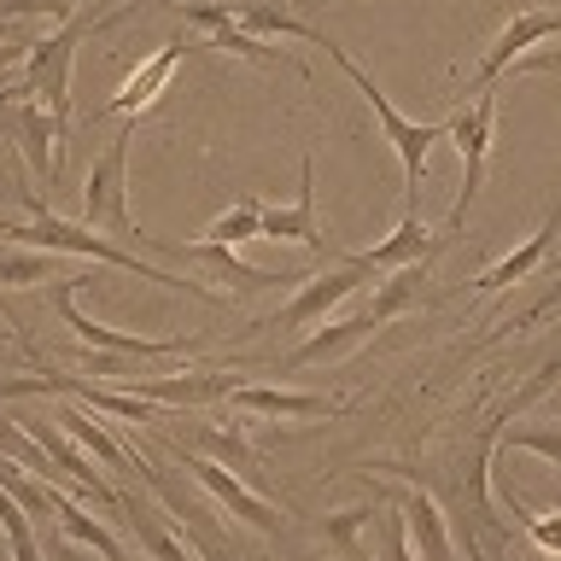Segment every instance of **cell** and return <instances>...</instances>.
Segmentation results:
<instances>
[{
	"label": "cell",
	"mask_w": 561,
	"mask_h": 561,
	"mask_svg": "<svg viewBox=\"0 0 561 561\" xmlns=\"http://www.w3.org/2000/svg\"><path fill=\"white\" fill-rule=\"evenodd\" d=\"M234 24L245 30V35H298V42H310V47H322L333 65L345 70L351 82H357V94L368 100V112L380 117V129H386V140H392V152H398V164H403V210H415L421 205V175H427V152H433V140H445V123H410L398 112L392 100L375 88V77L351 59V53L340 47V42H328L322 30H310V24H298L293 12H280V7H234Z\"/></svg>",
	"instance_id": "cell-1"
},
{
	"label": "cell",
	"mask_w": 561,
	"mask_h": 561,
	"mask_svg": "<svg viewBox=\"0 0 561 561\" xmlns=\"http://www.w3.org/2000/svg\"><path fill=\"white\" fill-rule=\"evenodd\" d=\"M24 210H30V222H0V245H35V252H53V257H94V263H105V270L158 280V287H170V293H187V298L217 305V293H210L205 280H182L170 270H152V263H140V252H123V245H112L105 234H94V228L59 217V210L42 205L30 187H24Z\"/></svg>",
	"instance_id": "cell-2"
},
{
	"label": "cell",
	"mask_w": 561,
	"mask_h": 561,
	"mask_svg": "<svg viewBox=\"0 0 561 561\" xmlns=\"http://www.w3.org/2000/svg\"><path fill=\"white\" fill-rule=\"evenodd\" d=\"M140 7V0H123V7L112 18H88L77 12L70 24H59L53 35H42V42H30V59H24V82L7 88L0 100H18V94H30L42 112L53 117V129H59V140H70V59H77V42L82 35H94V30H112L117 18H129Z\"/></svg>",
	"instance_id": "cell-3"
},
{
	"label": "cell",
	"mask_w": 561,
	"mask_h": 561,
	"mask_svg": "<svg viewBox=\"0 0 561 561\" xmlns=\"http://www.w3.org/2000/svg\"><path fill=\"white\" fill-rule=\"evenodd\" d=\"M140 140V117H123V129L112 135V147H105L94 164H88V187H82V228H94V234H117V240H140L147 234L135 228L129 217V152Z\"/></svg>",
	"instance_id": "cell-4"
},
{
	"label": "cell",
	"mask_w": 561,
	"mask_h": 561,
	"mask_svg": "<svg viewBox=\"0 0 561 561\" xmlns=\"http://www.w3.org/2000/svg\"><path fill=\"white\" fill-rule=\"evenodd\" d=\"M491 123H497V94H473L468 112H456L445 123V140H456V152H462V187H456V205H450V222L438 240H456L468 222L473 199H480V182H485V152H491Z\"/></svg>",
	"instance_id": "cell-5"
},
{
	"label": "cell",
	"mask_w": 561,
	"mask_h": 561,
	"mask_svg": "<svg viewBox=\"0 0 561 561\" xmlns=\"http://www.w3.org/2000/svg\"><path fill=\"white\" fill-rule=\"evenodd\" d=\"M88 287L82 275H59V280H47V305L65 316V328L77 333L82 345H94V351H105V357H170V351H182V340H140V333H123V328H105V322H94V316H82L77 310V293Z\"/></svg>",
	"instance_id": "cell-6"
},
{
	"label": "cell",
	"mask_w": 561,
	"mask_h": 561,
	"mask_svg": "<svg viewBox=\"0 0 561 561\" xmlns=\"http://www.w3.org/2000/svg\"><path fill=\"white\" fill-rule=\"evenodd\" d=\"M368 287V275L357 270V257H340L328 275H316V280H305L287 305H280L263 328H280V333H293V328H316V322H328V310H340L351 293H363Z\"/></svg>",
	"instance_id": "cell-7"
},
{
	"label": "cell",
	"mask_w": 561,
	"mask_h": 561,
	"mask_svg": "<svg viewBox=\"0 0 561 561\" xmlns=\"http://www.w3.org/2000/svg\"><path fill=\"white\" fill-rule=\"evenodd\" d=\"M152 252H164V257H187V263H205V270H217L228 287H240V293H270V287H305V270H257V263H245L234 245H222V240H193V245H158L147 240Z\"/></svg>",
	"instance_id": "cell-8"
},
{
	"label": "cell",
	"mask_w": 561,
	"mask_h": 561,
	"mask_svg": "<svg viewBox=\"0 0 561 561\" xmlns=\"http://www.w3.org/2000/svg\"><path fill=\"white\" fill-rule=\"evenodd\" d=\"M550 35H561V12H543V7H515V18L503 24V35L485 47L480 70H473V94H485V88L497 82L508 65H520V53H526V47L550 42Z\"/></svg>",
	"instance_id": "cell-9"
},
{
	"label": "cell",
	"mask_w": 561,
	"mask_h": 561,
	"mask_svg": "<svg viewBox=\"0 0 561 561\" xmlns=\"http://www.w3.org/2000/svg\"><path fill=\"white\" fill-rule=\"evenodd\" d=\"M182 462L193 468V480H199V485H205L210 497H217L234 520H245V526H252V533H263V538H275V533H280V515L257 497V491H245V480H240V473H228L217 456H205V450H193V456H187V450H182Z\"/></svg>",
	"instance_id": "cell-10"
},
{
	"label": "cell",
	"mask_w": 561,
	"mask_h": 561,
	"mask_svg": "<svg viewBox=\"0 0 561 561\" xmlns=\"http://www.w3.org/2000/svg\"><path fill=\"white\" fill-rule=\"evenodd\" d=\"M257 240H298L310 252H328V234L316 222V158H298V199L293 205H263Z\"/></svg>",
	"instance_id": "cell-11"
},
{
	"label": "cell",
	"mask_w": 561,
	"mask_h": 561,
	"mask_svg": "<svg viewBox=\"0 0 561 561\" xmlns=\"http://www.w3.org/2000/svg\"><path fill=\"white\" fill-rule=\"evenodd\" d=\"M182 53H187V35H170V42L158 47L147 65H135V77H129V82H123L112 100L100 105V112H94V123H105V117H140V112H147V105H152V100L170 88L175 65H182Z\"/></svg>",
	"instance_id": "cell-12"
},
{
	"label": "cell",
	"mask_w": 561,
	"mask_h": 561,
	"mask_svg": "<svg viewBox=\"0 0 561 561\" xmlns=\"http://www.w3.org/2000/svg\"><path fill=\"white\" fill-rule=\"evenodd\" d=\"M503 421H508V410H503L497 421H485L480 445H473V456L462 462V503L473 508V520H480L485 538H508V526H503V515H497V497H491V456H497Z\"/></svg>",
	"instance_id": "cell-13"
},
{
	"label": "cell",
	"mask_w": 561,
	"mask_h": 561,
	"mask_svg": "<svg viewBox=\"0 0 561 561\" xmlns=\"http://www.w3.org/2000/svg\"><path fill=\"white\" fill-rule=\"evenodd\" d=\"M234 375H222V368H199V375H147L135 380V398H152L164 403V410H205V403H228L234 392Z\"/></svg>",
	"instance_id": "cell-14"
},
{
	"label": "cell",
	"mask_w": 561,
	"mask_h": 561,
	"mask_svg": "<svg viewBox=\"0 0 561 561\" xmlns=\"http://www.w3.org/2000/svg\"><path fill=\"white\" fill-rule=\"evenodd\" d=\"M438 245H445V240H438L433 228L415 217V210H403V222H398L380 245L357 252V270H363V275H392V270H410V263H427Z\"/></svg>",
	"instance_id": "cell-15"
},
{
	"label": "cell",
	"mask_w": 561,
	"mask_h": 561,
	"mask_svg": "<svg viewBox=\"0 0 561 561\" xmlns=\"http://www.w3.org/2000/svg\"><path fill=\"white\" fill-rule=\"evenodd\" d=\"M182 18L210 35V47L240 53V59H257V65H280V47H263L257 35H245L234 24V0H228V7H217V0H182Z\"/></svg>",
	"instance_id": "cell-16"
},
{
	"label": "cell",
	"mask_w": 561,
	"mask_h": 561,
	"mask_svg": "<svg viewBox=\"0 0 561 561\" xmlns=\"http://www.w3.org/2000/svg\"><path fill=\"white\" fill-rule=\"evenodd\" d=\"M228 410L240 415H287V421H305V415H340V403L328 392H287V386H234L228 392Z\"/></svg>",
	"instance_id": "cell-17"
},
{
	"label": "cell",
	"mask_w": 561,
	"mask_h": 561,
	"mask_svg": "<svg viewBox=\"0 0 561 561\" xmlns=\"http://www.w3.org/2000/svg\"><path fill=\"white\" fill-rule=\"evenodd\" d=\"M556 234H561V205H550V217H543V228H538V234L526 240V245H515L508 257H497L491 270H480V280H473V293H485V298H491V293H503V287H515V280H526V275H533L543 257H550Z\"/></svg>",
	"instance_id": "cell-18"
},
{
	"label": "cell",
	"mask_w": 561,
	"mask_h": 561,
	"mask_svg": "<svg viewBox=\"0 0 561 561\" xmlns=\"http://www.w3.org/2000/svg\"><path fill=\"white\" fill-rule=\"evenodd\" d=\"M398 515H403V533H410V543H415V561H456L450 526H445V515H438V503L427 497V491H410Z\"/></svg>",
	"instance_id": "cell-19"
},
{
	"label": "cell",
	"mask_w": 561,
	"mask_h": 561,
	"mask_svg": "<svg viewBox=\"0 0 561 561\" xmlns=\"http://www.w3.org/2000/svg\"><path fill=\"white\" fill-rule=\"evenodd\" d=\"M47 503H53V520H59V533H65L70 543H82V550H100L105 561H129V556H123V543H117L112 533H105V526H100L94 515H88L82 503H70L53 480H47Z\"/></svg>",
	"instance_id": "cell-20"
},
{
	"label": "cell",
	"mask_w": 561,
	"mask_h": 561,
	"mask_svg": "<svg viewBox=\"0 0 561 561\" xmlns=\"http://www.w3.org/2000/svg\"><path fill=\"white\" fill-rule=\"evenodd\" d=\"M368 333H380V328H375V316H368V310H363V316H345V322H328L322 333H310V340L293 351V357H287V368H310V363H328V357H340V351L363 345Z\"/></svg>",
	"instance_id": "cell-21"
},
{
	"label": "cell",
	"mask_w": 561,
	"mask_h": 561,
	"mask_svg": "<svg viewBox=\"0 0 561 561\" xmlns=\"http://www.w3.org/2000/svg\"><path fill=\"white\" fill-rule=\"evenodd\" d=\"M35 280H59V257L35 245H0V287H35Z\"/></svg>",
	"instance_id": "cell-22"
},
{
	"label": "cell",
	"mask_w": 561,
	"mask_h": 561,
	"mask_svg": "<svg viewBox=\"0 0 561 561\" xmlns=\"http://www.w3.org/2000/svg\"><path fill=\"white\" fill-rule=\"evenodd\" d=\"M53 415H59V427H65L70 438H77V445H82L88 456H100L105 468H123V462H129V456H123V445H112L100 421H88V415L77 410V403H59V410H53Z\"/></svg>",
	"instance_id": "cell-23"
},
{
	"label": "cell",
	"mask_w": 561,
	"mask_h": 561,
	"mask_svg": "<svg viewBox=\"0 0 561 561\" xmlns=\"http://www.w3.org/2000/svg\"><path fill=\"white\" fill-rule=\"evenodd\" d=\"M257 222H263V199H257V193H240V199H234V205H228L217 222L205 228V240L245 245V240H257Z\"/></svg>",
	"instance_id": "cell-24"
},
{
	"label": "cell",
	"mask_w": 561,
	"mask_h": 561,
	"mask_svg": "<svg viewBox=\"0 0 561 561\" xmlns=\"http://www.w3.org/2000/svg\"><path fill=\"white\" fill-rule=\"evenodd\" d=\"M0 526H7V556L12 561H42V543H35V526L24 515V503L0 485Z\"/></svg>",
	"instance_id": "cell-25"
},
{
	"label": "cell",
	"mask_w": 561,
	"mask_h": 561,
	"mask_svg": "<svg viewBox=\"0 0 561 561\" xmlns=\"http://www.w3.org/2000/svg\"><path fill=\"white\" fill-rule=\"evenodd\" d=\"M556 386H561V351H556V357H550V363H543V368H538V375H533V380H526V386H520V392H515V398H508V421H515L520 410H533V403H538V398H550V392H556Z\"/></svg>",
	"instance_id": "cell-26"
},
{
	"label": "cell",
	"mask_w": 561,
	"mask_h": 561,
	"mask_svg": "<svg viewBox=\"0 0 561 561\" xmlns=\"http://www.w3.org/2000/svg\"><path fill=\"white\" fill-rule=\"evenodd\" d=\"M508 445L533 450V456H543V462L561 468V427H515V433H508Z\"/></svg>",
	"instance_id": "cell-27"
},
{
	"label": "cell",
	"mask_w": 561,
	"mask_h": 561,
	"mask_svg": "<svg viewBox=\"0 0 561 561\" xmlns=\"http://www.w3.org/2000/svg\"><path fill=\"white\" fill-rule=\"evenodd\" d=\"M515 515H526L520 503H515ZM526 533H533V543L543 556H561V508H550V515H526Z\"/></svg>",
	"instance_id": "cell-28"
},
{
	"label": "cell",
	"mask_w": 561,
	"mask_h": 561,
	"mask_svg": "<svg viewBox=\"0 0 561 561\" xmlns=\"http://www.w3.org/2000/svg\"><path fill=\"white\" fill-rule=\"evenodd\" d=\"M205 450H217V456H228V462H234V468H252V450H245V438H240V433L205 427Z\"/></svg>",
	"instance_id": "cell-29"
},
{
	"label": "cell",
	"mask_w": 561,
	"mask_h": 561,
	"mask_svg": "<svg viewBox=\"0 0 561 561\" xmlns=\"http://www.w3.org/2000/svg\"><path fill=\"white\" fill-rule=\"evenodd\" d=\"M386 561H415V550H410V533H403V515L386 520Z\"/></svg>",
	"instance_id": "cell-30"
},
{
	"label": "cell",
	"mask_w": 561,
	"mask_h": 561,
	"mask_svg": "<svg viewBox=\"0 0 561 561\" xmlns=\"http://www.w3.org/2000/svg\"><path fill=\"white\" fill-rule=\"evenodd\" d=\"M24 59H30V42H0V88H7L12 70H24Z\"/></svg>",
	"instance_id": "cell-31"
},
{
	"label": "cell",
	"mask_w": 561,
	"mask_h": 561,
	"mask_svg": "<svg viewBox=\"0 0 561 561\" xmlns=\"http://www.w3.org/2000/svg\"><path fill=\"white\" fill-rule=\"evenodd\" d=\"M556 305H561V270H556V293H550V298H543V305H538V310H526V316H520V322H515V328H533V322H538V316H550Z\"/></svg>",
	"instance_id": "cell-32"
},
{
	"label": "cell",
	"mask_w": 561,
	"mask_h": 561,
	"mask_svg": "<svg viewBox=\"0 0 561 561\" xmlns=\"http://www.w3.org/2000/svg\"><path fill=\"white\" fill-rule=\"evenodd\" d=\"M59 556H65V561H94V556H88V550H82V543H70V538L59 543Z\"/></svg>",
	"instance_id": "cell-33"
},
{
	"label": "cell",
	"mask_w": 561,
	"mask_h": 561,
	"mask_svg": "<svg viewBox=\"0 0 561 561\" xmlns=\"http://www.w3.org/2000/svg\"><path fill=\"white\" fill-rule=\"evenodd\" d=\"M0 561H12V556H7V550H0Z\"/></svg>",
	"instance_id": "cell-34"
}]
</instances>
